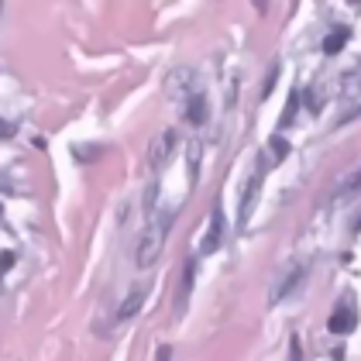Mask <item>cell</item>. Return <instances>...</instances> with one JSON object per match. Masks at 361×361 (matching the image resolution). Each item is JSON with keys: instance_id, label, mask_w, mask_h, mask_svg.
Masks as SVG:
<instances>
[{"instance_id": "1", "label": "cell", "mask_w": 361, "mask_h": 361, "mask_svg": "<svg viewBox=\"0 0 361 361\" xmlns=\"http://www.w3.org/2000/svg\"><path fill=\"white\" fill-rule=\"evenodd\" d=\"M166 231H169V217H155L148 221V227L141 231L138 245H135V265L138 269H152L162 255V245H166Z\"/></svg>"}, {"instance_id": "2", "label": "cell", "mask_w": 361, "mask_h": 361, "mask_svg": "<svg viewBox=\"0 0 361 361\" xmlns=\"http://www.w3.org/2000/svg\"><path fill=\"white\" fill-rule=\"evenodd\" d=\"M172 145H176V131H162L159 138L152 141V148H148V169H152V172L172 155Z\"/></svg>"}, {"instance_id": "3", "label": "cell", "mask_w": 361, "mask_h": 361, "mask_svg": "<svg viewBox=\"0 0 361 361\" xmlns=\"http://www.w3.org/2000/svg\"><path fill=\"white\" fill-rule=\"evenodd\" d=\"M303 279H306V269H303V265H296V269H293L289 276H282V279L276 282V289L269 293V303H279V300H286V296H289V293H293V289H296V286L303 282Z\"/></svg>"}, {"instance_id": "4", "label": "cell", "mask_w": 361, "mask_h": 361, "mask_svg": "<svg viewBox=\"0 0 361 361\" xmlns=\"http://www.w3.org/2000/svg\"><path fill=\"white\" fill-rule=\"evenodd\" d=\"M258 190H262V169H255V176L248 179V186H245V196H241V214H238V224L248 221L251 207H255V200H258Z\"/></svg>"}, {"instance_id": "5", "label": "cell", "mask_w": 361, "mask_h": 361, "mask_svg": "<svg viewBox=\"0 0 361 361\" xmlns=\"http://www.w3.org/2000/svg\"><path fill=\"white\" fill-rule=\"evenodd\" d=\"M221 234H224V221H221V210H214L210 217V227H207V238L200 241V255H210V251L221 245Z\"/></svg>"}, {"instance_id": "6", "label": "cell", "mask_w": 361, "mask_h": 361, "mask_svg": "<svg viewBox=\"0 0 361 361\" xmlns=\"http://www.w3.org/2000/svg\"><path fill=\"white\" fill-rule=\"evenodd\" d=\"M141 303H145V286H135V289L124 296L121 310H117V320H131V317L141 310Z\"/></svg>"}, {"instance_id": "7", "label": "cell", "mask_w": 361, "mask_h": 361, "mask_svg": "<svg viewBox=\"0 0 361 361\" xmlns=\"http://www.w3.org/2000/svg\"><path fill=\"white\" fill-rule=\"evenodd\" d=\"M358 193H361V169H355V172L334 190V200H337V203H348L351 196H358Z\"/></svg>"}, {"instance_id": "8", "label": "cell", "mask_w": 361, "mask_h": 361, "mask_svg": "<svg viewBox=\"0 0 361 361\" xmlns=\"http://www.w3.org/2000/svg\"><path fill=\"white\" fill-rule=\"evenodd\" d=\"M351 327H355V310H351V303L344 300V306H341V310H334L331 331H334V334H348Z\"/></svg>"}, {"instance_id": "9", "label": "cell", "mask_w": 361, "mask_h": 361, "mask_svg": "<svg viewBox=\"0 0 361 361\" xmlns=\"http://www.w3.org/2000/svg\"><path fill=\"white\" fill-rule=\"evenodd\" d=\"M186 111H190V121H193V124H203V121H207V97H203V93H193Z\"/></svg>"}, {"instance_id": "10", "label": "cell", "mask_w": 361, "mask_h": 361, "mask_svg": "<svg viewBox=\"0 0 361 361\" xmlns=\"http://www.w3.org/2000/svg\"><path fill=\"white\" fill-rule=\"evenodd\" d=\"M344 42H348V28H334L331 35H327V42H324V52H327V56L341 52V49H344Z\"/></svg>"}, {"instance_id": "11", "label": "cell", "mask_w": 361, "mask_h": 361, "mask_svg": "<svg viewBox=\"0 0 361 361\" xmlns=\"http://www.w3.org/2000/svg\"><path fill=\"white\" fill-rule=\"evenodd\" d=\"M190 289H193V262H186V269H183V286H179V310L186 306L190 300Z\"/></svg>"}, {"instance_id": "12", "label": "cell", "mask_w": 361, "mask_h": 361, "mask_svg": "<svg viewBox=\"0 0 361 361\" xmlns=\"http://www.w3.org/2000/svg\"><path fill=\"white\" fill-rule=\"evenodd\" d=\"M296 107H300V90H293V97H289V104L282 111V124H293L296 121Z\"/></svg>"}, {"instance_id": "13", "label": "cell", "mask_w": 361, "mask_h": 361, "mask_svg": "<svg viewBox=\"0 0 361 361\" xmlns=\"http://www.w3.org/2000/svg\"><path fill=\"white\" fill-rule=\"evenodd\" d=\"M269 145H272V155H276V159H286V152H289V148H286V141L279 138V135L269 141Z\"/></svg>"}, {"instance_id": "14", "label": "cell", "mask_w": 361, "mask_h": 361, "mask_svg": "<svg viewBox=\"0 0 361 361\" xmlns=\"http://www.w3.org/2000/svg\"><path fill=\"white\" fill-rule=\"evenodd\" d=\"M289 361H303V355H300V337L289 341Z\"/></svg>"}, {"instance_id": "15", "label": "cell", "mask_w": 361, "mask_h": 361, "mask_svg": "<svg viewBox=\"0 0 361 361\" xmlns=\"http://www.w3.org/2000/svg\"><path fill=\"white\" fill-rule=\"evenodd\" d=\"M155 361H172V348L162 344V348H159V355H155Z\"/></svg>"}, {"instance_id": "16", "label": "cell", "mask_w": 361, "mask_h": 361, "mask_svg": "<svg viewBox=\"0 0 361 361\" xmlns=\"http://www.w3.org/2000/svg\"><path fill=\"white\" fill-rule=\"evenodd\" d=\"M358 80H361V76H358Z\"/></svg>"}]
</instances>
